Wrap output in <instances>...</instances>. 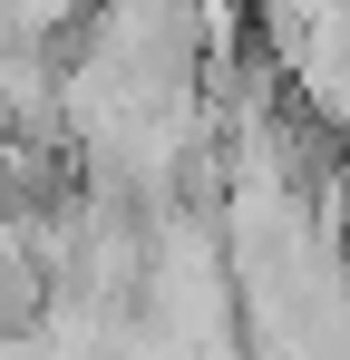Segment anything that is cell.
Returning a JSON list of instances; mask_svg holds the SVG:
<instances>
[{
    "instance_id": "6da1fadb",
    "label": "cell",
    "mask_w": 350,
    "mask_h": 360,
    "mask_svg": "<svg viewBox=\"0 0 350 360\" xmlns=\"http://www.w3.org/2000/svg\"><path fill=\"white\" fill-rule=\"evenodd\" d=\"M0 39H10V0H0Z\"/></svg>"
}]
</instances>
